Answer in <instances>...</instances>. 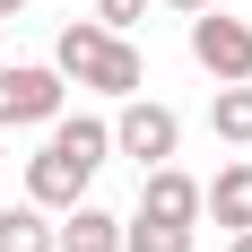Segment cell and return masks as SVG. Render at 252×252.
Returning a JSON list of instances; mask_svg holds the SVG:
<instances>
[{
  "instance_id": "6da1fadb",
  "label": "cell",
  "mask_w": 252,
  "mask_h": 252,
  "mask_svg": "<svg viewBox=\"0 0 252 252\" xmlns=\"http://www.w3.org/2000/svg\"><path fill=\"white\" fill-rule=\"evenodd\" d=\"M52 70L70 78V87H96V96H139L148 87V52L130 44V35H104L96 18H70L61 35H52Z\"/></svg>"
},
{
  "instance_id": "7a4b0ae2",
  "label": "cell",
  "mask_w": 252,
  "mask_h": 252,
  "mask_svg": "<svg viewBox=\"0 0 252 252\" xmlns=\"http://www.w3.org/2000/svg\"><path fill=\"white\" fill-rule=\"evenodd\" d=\"M104 130H113V157H130L139 174H148V165H174V148H183V113H174V104H157L148 87L122 96V113H113Z\"/></svg>"
},
{
  "instance_id": "3957f363",
  "label": "cell",
  "mask_w": 252,
  "mask_h": 252,
  "mask_svg": "<svg viewBox=\"0 0 252 252\" xmlns=\"http://www.w3.org/2000/svg\"><path fill=\"white\" fill-rule=\"evenodd\" d=\"M61 104H70V78L52 61H9L0 70V130H44Z\"/></svg>"
},
{
  "instance_id": "277c9868",
  "label": "cell",
  "mask_w": 252,
  "mask_h": 252,
  "mask_svg": "<svg viewBox=\"0 0 252 252\" xmlns=\"http://www.w3.org/2000/svg\"><path fill=\"white\" fill-rule=\"evenodd\" d=\"M191 61H200L218 87L252 78V26H244V18H226L218 0H209V9H191Z\"/></svg>"
},
{
  "instance_id": "5b68a950",
  "label": "cell",
  "mask_w": 252,
  "mask_h": 252,
  "mask_svg": "<svg viewBox=\"0 0 252 252\" xmlns=\"http://www.w3.org/2000/svg\"><path fill=\"white\" fill-rule=\"evenodd\" d=\"M87 183H96V165H87V157H70V148H52V139L26 157V200L44 209V218L78 209V200H87Z\"/></svg>"
},
{
  "instance_id": "8992f818",
  "label": "cell",
  "mask_w": 252,
  "mask_h": 252,
  "mask_svg": "<svg viewBox=\"0 0 252 252\" xmlns=\"http://www.w3.org/2000/svg\"><path fill=\"white\" fill-rule=\"evenodd\" d=\"M130 218H157V226H200V183L183 165H148L139 174V209Z\"/></svg>"
},
{
  "instance_id": "52a82bcc",
  "label": "cell",
  "mask_w": 252,
  "mask_h": 252,
  "mask_svg": "<svg viewBox=\"0 0 252 252\" xmlns=\"http://www.w3.org/2000/svg\"><path fill=\"white\" fill-rule=\"evenodd\" d=\"M200 218H218V226H252V157H226L218 174L200 183Z\"/></svg>"
},
{
  "instance_id": "ba28073f",
  "label": "cell",
  "mask_w": 252,
  "mask_h": 252,
  "mask_svg": "<svg viewBox=\"0 0 252 252\" xmlns=\"http://www.w3.org/2000/svg\"><path fill=\"white\" fill-rule=\"evenodd\" d=\"M52 252H122V218L96 209V200L61 209V218H52Z\"/></svg>"
},
{
  "instance_id": "9c48e42d",
  "label": "cell",
  "mask_w": 252,
  "mask_h": 252,
  "mask_svg": "<svg viewBox=\"0 0 252 252\" xmlns=\"http://www.w3.org/2000/svg\"><path fill=\"white\" fill-rule=\"evenodd\" d=\"M209 130H218L226 148H252V78H235V87L209 96Z\"/></svg>"
},
{
  "instance_id": "30bf717a",
  "label": "cell",
  "mask_w": 252,
  "mask_h": 252,
  "mask_svg": "<svg viewBox=\"0 0 252 252\" xmlns=\"http://www.w3.org/2000/svg\"><path fill=\"white\" fill-rule=\"evenodd\" d=\"M0 252H52V218H44L35 200L0 209Z\"/></svg>"
},
{
  "instance_id": "8fae6325",
  "label": "cell",
  "mask_w": 252,
  "mask_h": 252,
  "mask_svg": "<svg viewBox=\"0 0 252 252\" xmlns=\"http://www.w3.org/2000/svg\"><path fill=\"white\" fill-rule=\"evenodd\" d=\"M200 226H157V218H122V252H191Z\"/></svg>"
},
{
  "instance_id": "7c38bea8",
  "label": "cell",
  "mask_w": 252,
  "mask_h": 252,
  "mask_svg": "<svg viewBox=\"0 0 252 252\" xmlns=\"http://www.w3.org/2000/svg\"><path fill=\"white\" fill-rule=\"evenodd\" d=\"M87 9H96V26H104V35H130V26L148 18V0H87Z\"/></svg>"
},
{
  "instance_id": "4fadbf2b",
  "label": "cell",
  "mask_w": 252,
  "mask_h": 252,
  "mask_svg": "<svg viewBox=\"0 0 252 252\" xmlns=\"http://www.w3.org/2000/svg\"><path fill=\"white\" fill-rule=\"evenodd\" d=\"M226 252H252V226H235V235H226Z\"/></svg>"
},
{
  "instance_id": "5bb4252c",
  "label": "cell",
  "mask_w": 252,
  "mask_h": 252,
  "mask_svg": "<svg viewBox=\"0 0 252 252\" xmlns=\"http://www.w3.org/2000/svg\"><path fill=\"white\" fill-rule=\"evenodd\" d=\"M165 9H183V18H191V9H209V0H165Z\"/></svg>"
},
{
  "instance_id": "9a60e30c",
  "label": "cell",
  "mask_w": 252,
  "mask_h": 252,
  "mask_svg": "<svg viewBox=\"0 0 252 252\" xmlns=\"http://www.w3.org/2000/svg\"><path fill=\"white\" fill-rule=\"evenodd\" d=\"M18 9H26V0H0V18H18Z\"/></svg>"
},
{
  "instance_id": "2e32d148",
  "label": "cell",
  "mask_w": 252,
  "mask_h": 252,
  "mask_svg": "<svg viewBox=\"0 0 252 252\" xmlns=\"http://www.w3.org/2000/svg\"><path fill=\"white\" fill-rule=\"evenodd\" d=\"M0 165H9V130H0Z\"/></svg>"
},
{
  "instance_id": "e0dca14e",
  "label": "cell",
  "mask_w": 252,
  "mask_h": 252,
  "mask_svg": "<svg viewBox=\"0 0 252 252\" xmlns=\"http://www.w3.org/2000/svg\"><path fill=\"white\" fill-rule=\"evenodd\" d=\"M0 35H9V18H0Z\"/></svg>"
}]
</instances>
